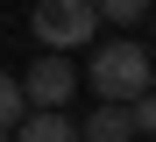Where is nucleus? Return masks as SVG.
I'll return each instance as SVG.
<instances>
[{
    "instance_id": "2",
    "label": "nucleus",
    "mask_w": 156,
    "mask_h": 142,
    "mask_svg": "<svg viewBox=\"0 0 156 142\" xmlns=\"http://www.w3.org/2000/svg\"><path fill=\"white\" fill-rule=\"evenodd\" d=\"M36 43L43 50H78V43H92V28H99V14H92V0H36Z\"/></svg>"
},
{
    "instance_id": "6",
    "label": "nucleus",
    "mask_w": 156,
    "mask_h": 142,
    "mask_svg": "<svg viewBox=\"0 0 156 142\" xmlns=\"http://www.w3.org/2000/svg\"><path fill=\"white\" fill-rule=\"evenodd\" d=\"M21 114H29V100H21L14 71H0V135H14V128H21Z\"/></svg>"
},
{
    "instance_id": "3",
    "label": "nucleus",
    "mask_w": 156,
    "mask_h": 142,
    "mask_svg": "<svg viewBox=\"0 0 156 142\" xmlns=\"http://www.w3.org/2000/svg\"><path fill=\"white\" fill-rule=\"evenodd\" d=\"M14 85H21V100H29L36 114H64V100L78 93V71L64 64V57H57V50H43V57H36V64H29V71H21Z\"/></svg>"
},
{
    "instance_id": "9",
    "label": "nucleus",
    "mask_w": 156,
    "mask_h": 142,
    "mask_svg": "<svg viewBox=\"0 0 156 142\" xmlns=\"http://www.w3.org/2000/svg\"><path fill=\"white\" fill-rule=\"evenodd\" d=\"M149 36H156V14H149Z\"/></svg>"
},
{
    "instance_id": "5",
    "label": "nucleus",
    "mask_w": 156,
    "mask_h": 142,
    "mask_svg": "<svg viewBox=\"0 0 156 142\" xmlns=\"http://www.w3.org/2000/svg\"><path fill=\"white\" fill-rule=\"evenodd\" d=\"M14 142H78V128L64 121V114H21Z\"/></svg>"
},
{
    "instance_id": "8",
    "label": "nucleus",
    "mask_w": 156,
    "mask_h": 142,
    "mask_svg": "<svg viewBox=\"0 0 156 142\" xmlns=\"http://www.w3.org/2000/svg\"><path fill=\"white\" fill-rule=\"evenodd\" d=\"M128 128H135V135H156V93L128 100Z\"/></svg>"
},
{
    "instance_id": "4",
    "label": "nucleus",
    "mask_w": 156,
    "mask_h": 142,
    "mask_svg": "<svg viewBox=\"0 0 156 142\" xmlns=\"http://www.w3.org/2000/svg\"><path fill=\"white\" fill-rule=\"evenodd\" d=\"M78 142H135V128H128V107H92V121L78 128Z\"/></svg>"
},
{
    "instance_id": "7",
    "label": "nucleus",
    "mask_w": 156,
    "mask_h": 142,
    "mask_svg": "<svg viewBox=\"0 0 156 142\" xmlns=\"http://www.w3.org/2000/svg\"><path fill=\"white\" fill-rule=\"evenodd\" d=\"M92 14H99V21H142L149 0H92Z\"/></svg>"
},
{
    "instance_id": "1",
    "label": "nucleus",
    "mask_w": 156,
    "mask_h": 142,
    "mask_svg": "<svg viewBox=\"0 0 156 142\" xmlns=\"http://www.w3.org/2000/svg\"><path fill=\"white\" fill-rule=\"evenodd\" d=\"M92 100L99 107H128V100H142V93H156V71H149V50L142 43H128V36H114V43H99L92 50Z\"/></svg>"
}]
</instances>
